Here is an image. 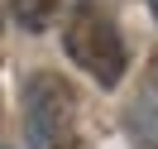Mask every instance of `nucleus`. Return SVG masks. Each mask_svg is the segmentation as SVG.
I'll return each instance as SVG.
<instances>
[{
  "label": "nucleus",
  "instance_id": "6",
  "mask_svg": "<svg viewBox=\"0 0 158 149\" xmlns=\"http://www.w3.org/2000/svg\"><path fill=\"white\" fill-rule=\"evenodd\" d=\"M153 68H158V58H153Z\"/></svg>",
  "mask_w": 158,
  "mask_h": 149
},
{
  "label": "nucleus",
  "instance_id": "3",
  "mask_svg": "<svg viewBox=\"0 0 158 149\" xmlns=\"http://www.w3.org/2000/svg\"><path fill=\"white\" fill-rule=\"evenodd\" d=\"M125 125H129V139L139 149H158V87L139 91L125 111Z\"/></svg>",
  "mask_w": 158,
  "mask_h": 149
},
{
  "label": "nucleus",
  "instance_id": "1",
  "mask_svg": "<svg viewBox=\"0 0 158 149\" xmlns=\"http://www.w3.org/2000/svg\"><path fill=\"white\" fill-rule=\"evenodd\" d=\"M62 48H67V58L77 63L86 77H96L101 87H120V77H125V39H120L115 20H110L106 10H101L96 0H77L67 15V24H62Z\"/></svg>",
  "mask_w": 158,
  "mask_h": 149
},
{
  "label": "nucleus",
  "instance_id": "4",
  "mask_svg": "<svg viewBox=\"0 0 158 149\" xmlns=\"http://www.w3.org/2000/svg\"><path fill=\"white\" fill-rule=\"evenodd\" d=\"M10 5H15V20H19L29 34H39V29H48V20L58 15L62 0H10Z\"/></svg>",
  "mask_w": 158,
  "mask_h": 149
},
{
  "label": "nucleus",
  "instance_id": "5",
  "mask_svg": "<svg viewBox=\"0 0 158 149\" xmlns=\"http://www.w3.org/2000/svg\"><path fill=\"white\" fill-rule=\"evenodd\" d=\"M148 10H153V20H158V0H148Z\"/></svg>",
  "mask_w": 158,
  "mask_h": 149
},
{
  "label": "nucleus",
  "instance_id": "2",
  "mask_svg": "<svg viewBox=\"0 0 158 149\" xmlns=\"http://www.w3.org/2000/svg\"><path fill=\"white\" fill-rule=\"evenodd\" d=\"M24 135L29 149H77V91L58 72L24 82Z\"/></svg>",
  "mask_w": 158,
  "mask_h": 149
}]
</instances>
